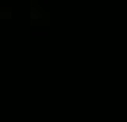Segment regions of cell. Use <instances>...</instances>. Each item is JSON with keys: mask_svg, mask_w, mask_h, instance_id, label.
<instances>
[{"mask_svg": "<svg viewBox=\"0 0 127 122\" xmlns=\"http://www.w3.org/2000/svg\"><path fill=\"white\" fill-rule=\"evenodd\" d=\"M0 19H12V12H0Z\"/></svg>", "mask_w": 127, "mask_h": 122, "instance_id": "7a4b0ae2", "label": "cell"}, {"mask_svg": "<svg viewBox=\"0 0 127 122\" xmlns=\"http://www.w3.org/2000/svg\"><path fill=\"white\" fill-rule=\"evenodd\" d=\"M31 17H33V19H40V17H42V14H40V12H38V9H35V7H33V9H31Z\"/></svg>", "mask_w": 127, "mask_h": 122, "instance_id": "6da1fadb", "label": "cell"}]
</instances>
